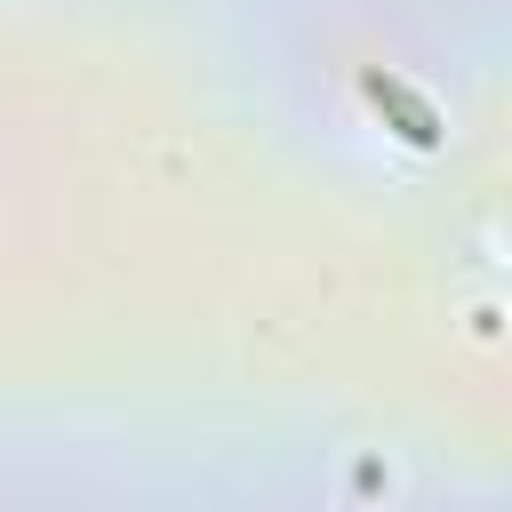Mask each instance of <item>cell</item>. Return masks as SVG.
Wrapping results in <instances>:
<instances>
[{"label":"cell","instance_id":"6da1fadb","mask_svg":"<svg viewBox=\"0 0 512 512\" xmlns=\"http://www.w3.org/2000/svg\"><path fill=\"white\" fill-rule=\"evenodd\" d=\"M368 96L400 112V136H408V144H424V152L440 144V120H432V104H416V96H408V88H400L392 72H368Z\"/></svg>","mask_w":512,"mask_h":512}]
</instances>
